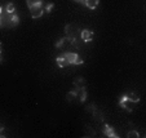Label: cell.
Returning a JSON list of instances; mask_svg holds the SVG:
<instances>
[{
	"label": "cell",
	"mask_w": 146,
	"mask_h": 138,
	"mask_svg": "<svg viewBox=\"0 0 146 138\" xmlns=\"http://www.w3.org/2000/svg\"><path fill=\"white\" fill-rule=\"evenodd\" d=\"M30 11H31V17H33L34 19L40 18V17L44 14V8H43V5L34 7V8H31Z\"/></svg>",
	"instance_id": "5"
},
{
	"label": "cell",
	"mask_w": 146,
	"mask_h": 138,
	"mask_svg": "<svg viewBox=\"0 0 146 138\" xmlns=\"http://www.w3.org/2000/svg\"><path fill=\"white\" fill-rule=\"evenodd\" d=\"M1 62H3V57H1V55H0V63H1Z\"/></svg>",
	"instance_id": "20"
},
{
	"label": "cell",
	"mask_w": 146,
	"mask_h": 138,
	"mask_svg": "<svg viewBox=\"0 0 146 138\" xmlns=\"http://www.w3.org/2000/svg\"><path fill=\"white\" fill-rule=\"evenodd\" d=\"M80 38H82V40L84 43H89V42H92V39L94 38V34H93V31H91V30H82Z\"/></svg>",
	"instance_id": "4"
},
{
	"label": "cell",
	"mask_w": 146,
	"mask_h": 138,
	"mask_svg": "<svg viewBox=\"0 0 146 138\" xmlns=\"http://www.w3.org/2000/svg\"><path fill=\"white\" fill-rule=\"evenodd\" d=\"M102 132H104L105 135H108V137H110V138H118L119 137V135L115 133V130H114L109 124H104V127H102Z\"/></svg>",
	"instance_id": "6"
},
{
	"label": "cell",
	"mask_w": 146,
	"mask_h": 138,
	"mask_svg": "<svg viewBox=\"0 0 146 138\" xmlns=\"http://www.w3.org/2000/svg\"><path fill=\"white\" fill-rule=\"evenodd\" d=\"M5 12L8 14H13V13H16V7H14V4H12V3H8L7 4V7H5Z\"/></svg>",
	"instance_id": "14"
},
{
	"label": "cell",
	"mask_w": 146,
	"mask_h": 138,
	"mask_svg": "<svg viewBox=\"0 0 146 138\" xmlns=\"http://www.w3.org/2000/svg\"><path fill=\"white\" fill-rule=\"evenodd\" d=\"M98 3H100V0H84L83 4H86V7L89 9H96L98 7Z\"/></svg>",
	"instance_id": "9"
},
{
	"label": "cell",
	"mask_w": 146,
	"mask_h": 138,
	"mask_svg": "<svg viewBox=\"0 0 146 138\" xmlns=\"http://www.w3.org/2000/svg\"><path fill=\"white\" fill-rule=\"evenodd\" d=\"M26 4H27L29 9H31V8H34V7L41 5L43 1H41V0H26Z\"/></svg>",
	"instance_id": "11"
},
{
	"label": "cell",
	"mask_w": 146,
	"mask_h": 138,
	"mask_svg": "<svg viewBox=\"0 0 146 138\" xmlns=\"http://www.w3.org/2000/svg\"><path fill=\"white\" fill-rule=\"evenodd\" d=\"M1 53H3V45H1V42H0V55H1Z\"/></svg>",
	"instance_id": "18"
},
{
	"label": "cell",
	"mask_w": 146,
	"mask_h": 138,
	"mask_svg": "<svg viewBox=\"0 0 146 138\" xmlns=\"http://www.w3.org/2000/svg\"><path fill=\"white\" fill-rule=\"evenodd\" d=\"M75 98H76V92H75V90L67 92V93H66V101H69V102H72Z\"/></svg>",
	"instance_id": "15"
},
{
	"label": "cell",
	"mask_w": 146,
	"mask_h": 138,
	"mask_svg": "<svg viewBox=\"0 0 146 138\" xmlns=\"http://www.w3.org/2000/svg\"><path fill=\"white\" fill-rule=\"evenodd\" d=\"M119 105H120L123 108H125L127 111H133L136 107H137L138 103H137V102H133V101L128 100L125 96H123V97L120 98V101H119Z\"/></svg>",
	"instance_id": "2"
},
{
	"label": "cell",
	"mask_w": 146,
	"mask_h": 138,
	"mask_svg": "<svg viewBox=\"0 0 146 138\" xmlns=\"http://www.w3.org/2000/svg\"><path fill=\"white\" fill-rule=\"evenodd\" d=\"M65 31H66V35L67 38H76L78 32H79V28H78L76 25H72V23H70V25H66V27H65Z\"/></svg>",
	"instance_id": "3"
},
{
	"label": "cell",
	"mask_w": 146,
	"mask_h": 138,
	"mask_svg": "<svg viewBox=\"0 0 146 138\" xmlns=\"http://www.w3.org/2000/svg\"><path fill=\"white\" fill-rule=\"evenodd\" d=\"M56 62H57L58 67H61V69H64V67H67V66L70 65L69 62H67V59L65 58V55H60V57H57Z\"/></svg>",
	"instance_id": "8"
},
{
	"label": "cell",
	"mask_w": 146,
	"mask_h": 138,
	"mask_svg": "<svg viewBox=\"0 0 146 138\" xmlns=\"http://www.w3.org/2000/svg\"><path fill=\"white\" fill-rule=\"evenodd\" d=\"M76 92V96H79V101L80 102H86L87 100V92L86 89H80V90H75Z\"/></svg>",
	"instance_id": "12"
},
{
	"label": "cell",
	"mask_w": 146,
	"mask_h": 138,
	"mask_svg": "<svg viewBox=\"0 0 146 138\" xmlns=\"http://www.w3.org/2000/svg\"><path fill=\"white\" fill-rule=\"evenodd\" d=\"M0 27H1V17H0Z\"/></svg>",
	"instance_id": "21"
},
{
	"label": "cell",
	"mask_w": 146,
	"mask_h": 138,
	"mask_svg": "<svg viewBox=\"0 0 146 138\" xmlns=\"http://www.w3.org/2000/svg\"><path fill=\"white\" fill-rule=\"evenodd\" d=\"M53 8H54V4H53V3H48L47 7L44 8V12H47V13H50Z\"/></svg>",
	"instance_id": "17"
},
{
	"label": "cell",
	"mask_w": 146,
	"mask_h": 138,
	"mask_svg": "<svg viewBox=\"0 0 146 138\" xmlns=\"http://www.w3.org/2000/svg\"><path fill=\"white\" fill-rule=\"evenodd\" d=\"M19 22V17L17 16V13H13L11 16V26L12 27H14V26H17Z\"/></svg>",
	"instance_id": "13"
},
{
	"label": "cell",
	"mask_w": 146,
	"mask_h": 138,
	"mask_svg": "<svg viewBox=\"0 0 146 138\" xmlns=\"http://www.w3.org/2000/svg\"><path fill=\"white\" fill-rule=\"evenodd\" d=\"M64 55L70 65H82L83 63V59L79 57V54L75 52H66Z\"/></svg>",
	"instance_id": "1"
},
{
	"label": "cell",
	"mask_w": 146,
	"mask_h": 138,
	"mask_svg": "<svg viewBox=\"0 0 146 138\" xmlns=\"http://www.w3.org/2000/svg\"><path fill=\"white\" fill-rule=\"evenodd\" d=\"M74 1H75V3H84V0H74Z\"/></svg>",
	"instance_id": "19"
},
{
	"label": "cell",
	"mask_w": 146,
	"mask_h": 138,
	"mask_svg": "<svg viewBox=\"0 0 146 138\" xmlns=\"http://www.w3.org/2000/svg\"><path fill=\"white\" fill-rule=\"evenodd\" d=\"M124 96L127 97L128 100H131V101H133V102H140V96H138L137 93H135V92H128V93H125Z\"/></svg>",
	"instance_id": "10"
},
{
	"label": "cell",
	"mask_w": 146,
	"mask_h": 138,
	"mask_svg": "<svg viewBox=\"0 0 146 138\" xmlns=\"http://www.w3.org/2000/svg\"><path fill=\"white\" fill-rule=\"evenodd\" d=\"M74 86H75V90H80V89H86V79L82 76L76 77L74 80Z\"/></svg>",
	"instance_id": "7"
},
{
	"label": "cell",
	"mask_w": 146,
	"mask_h": 138,
	"mask_svg": "<svg viewBox=\"0 0 146 138\" xmlns=\"http://www.w3.org/2000/svg\"><path fill=\"white\" fill-rule=\"evenodd\" d=\"M127 137H129V138H138V137H140V134H138L137 130H129V132H128V134H127Z\"/></svg>",
	"instance_id": "16"
}]
</instances>
